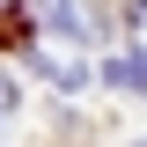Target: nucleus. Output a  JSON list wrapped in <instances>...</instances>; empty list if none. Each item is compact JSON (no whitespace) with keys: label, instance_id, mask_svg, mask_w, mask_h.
<instances>
[{"label":"nucleus","instance_id":"2","mask_svg":"<svg viewBox=\"0 0 147 147\" xmlns=\"http://www.w3.org/2000/svg\"><path fill=\"white\" fill-rule=\"evenodd\" d=\"M103 81H110V88H132V96H147V52H118V59L103 66Z\"/></svg>","mask_w":147,"mask_h":147},{"label":"nucleus","instance_id":"5","mask_svg":"<svg viewBox=\"0 0 147 147\" xmlns=\"http://www.w3.org/2000/svg\"><path fill=\"white\" fill-rule=\"evenodd\" d=\"M140 147H147V140H140Z\"/></svg>","mask_w":147,"mask_h":147},{"label":"nucleus","instance_id":"3","mask_svg":"<svg viewBox=\"0 0 147 147\" xmlns=\"http://www.w3.org/2000/svg\"><path fill=\"white\" fill-rule=\"evenodd\" d=\"M7 103H15V88H7V74H0V110H7Z\"/></svg>","mask_w":147,"mask_h":147},{"label":"nucleus","instance_id":"4","mask_svg":"<svg viewBox=\"0 0 147 147\" xmlns=\"http://www.w3.org/2000/svg\"><path fill=\"white\" fill-rule=\"evenodd\" d=\"M0 22H15V0H0Z\"/></svg>","mask_w":147,"mask_h":147},{"label":"nucleus","instance_id":"1","mask_svg":"<svg viewBox=\"0 0 147 147\" xmlns=\"http://www.w3.org/2000/svg\"><path fill=\"white\" fill-rule=\"evenodd\" d=\"M37 15H44V30H59V37H96V7L88 0H37Z\"/></svg>","mask_w":147,"mask_h":147}]
</instances>
